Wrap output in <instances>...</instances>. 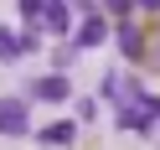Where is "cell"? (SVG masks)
Instances as JSON below:
<instances>
[{
	"label": "cell",
	"mask_w": 160,
	"mask_h": 150,
	"mask_svg": "<svg viewBox=\"0 0 160 150\" xmlns=\"http://www.w3.org/2000/svg\"><path fill=\"white\" fill-rule=\"evenodd\" d=\"M114 119H119V129H150V124L160 119V98L134 93V98H124V104L114 109Z\"/></svg>",
	"instance_id": "obj_1"
},
{
	"label": "cell",
	"mask_w": 160,
	"mask_h": 150,
	"mask_svg": "<svg viewBox=\"0 0 160 150\" xmlns=\"http://www.w3.org/2000/svg\"><path fill=\"white\" fill-rule=\"evenodd\" d=\"M0 135H26V104L21 98H0Z\"/></svg>",
	"instance_id": "obj_2"
},
{
	"label": "cell",
	"mask_w": 160,
	"mask_h": 150,
	"mask_svg": "<svg viewBox=\"0 0 160 150\" xmlns=\"http://www.w3.org/2000/svg\"><path fill=\"white\" fill-rule=\"evenodd\" d=\"M36 104H62V98H72V88H67V78L62 73H52V78H36Z\"/></svg>",
	"instance_id": "obj_3"
},
{
	"label": "cell",
	"mask_w": 160,
	"mask_h": 150,
	"mask_svg": "<svg viewBox=\"0 0 160 150\" xmlns=\"http://www.w3.org/2000/svg\"><path fill=\"white\" fill-rule=\"evenodd\" d=\"M36 140H42V145H72V140H78V124H72V119H57V124L36 129Z\"/></svg>",
	"instance_id": "obj_4"
},
{
	"label": "cell",
	"mask_w": 160,
	"mask_h": 150,
	"mask_svg": "<svg viewBox=\"0 0 160 150\" xmlns=\"http://www.w3.org/2000/svg\"><path fill=\"white\" fill-rule=\"evenodd\" d=\"M103 36H108V26L98 21V16H88V21L78 26V42H72V47H98V42H103Z\"/></svg>",
	"instance_id": "obj_5"
},
{
	"label": "cell",
	"mask_w": 160,
	"mask_h": 150,
	"mask_svg": "<svg viewBox=\"0 0 160 150\" xmlns=\"http://www.w3.org/2000/svg\"><path fill=\"white\" fill-rule=\"evenodd\" d=\"M52 31H67V21H72V11H67V0H47V16H42Z\"/></svg>",
	"instance_id": "obj_6"
},
{
	"label": "cell",
	"mask_w": 160,
	"mask_h": 150,
	"mask_svg": "<svg viewBox=\"0 0 160 150\" xmlns=\"http://www.w3.org/2000/svg\"><path fill=\"white\" fill-rule=\"evenodd\" d=\"M21 52H26V36H11L5 26H0V62H16Z\"/></svg>",
	"instance_id": "obj_7"
},
{
	"label": "cell",
	"mask_w": 160,
	"mask_h": 150,
	"mask_svg": "<svg viewBox=\"0 0 160 150\" xmlns=\"http://www.w3.org/2000/svg\"><path fill=\"white\" fill-rule=\"evenodd\" d=\"M119 52H124V57H139V31L129 21H119Z\"/></svg>",
	"instance_id": "obj_8"
},
{
	"label": "cell",
	"mask_w": 160,
	"mask_h": 150,
	"mask_svg": "<svg viewBox=\"0 0 160 150\" xmlns=\"http://www.w3.org/2000/svg\"><path fill=\"white\" fill-rule=\"evenodd\" d=\"M21 16H26V21H36V16H47V0H21Z\"/></svg>",
	"instance_id": "obj_9"
},
{
	"label": "cell",
	"mask_w": 160,
	"mask_h": 150,
	"mask_svg": "<svg viewBox=\"0 0 160 150\" xmlns=\"http://www.w3.org/2000/svg\"><path fill=\"white\" fill-rule=\"evenodd\" d=\"M108 11H114V16H119V21H124V16H129V11H134V0H108Z\"/></svg>",
	"instance_id": "obj_10"
},
{
	"label": "cell",
	"mask_w": 160,
	"mask_h": 150,
	"mask_svg": "<svg viewBox=\"0 0 160 150\" xmlns=\"http://www.w3.org/2000/svg\"><path fill=\"white\" fill-rule=\"evenodd\" d=\"M139 5H145V11H160V0H139Z\"/></svg>",
	"instance_id": "obj_11"
}]
</instances>
